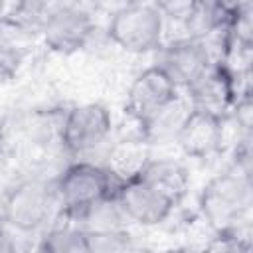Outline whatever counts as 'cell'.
Segmentation results:
<instances>
[{"label": "cell", "instance_id": "4fadbf2b", "mask_svg": "<svg viewBox=\"0 0 253 253\" xmlns=\"http://www.w3.org/2000/svg\"><path fill=\"white\" fill-rule=\"evenodd\" d=\"M174 206H178L190 188V176L182 162L174 158H152L138 176Z\"/></svg>", "mask_w": 253, "mask_h": 253}, {"label": "cell", "instance_id": "44dd1931", "mask_svg": "<svg viewBox=\"0 0 253 253\" xmlns=\"http://www.w3.org/2000/svg\"><path fill=\"white\" fill-rule=\"evenodd\" d=\"M0 253H16V243L4 225H0Z\"/></svg>", "mask_w": 253, "mask_h": 253}, {"label": "cell", "instance_id": "7a4b0ae2", "mask_svg": "<svg viewBox=\"0 0 253 253\" xmlns=\"http://www.w3.org/2000/svg\"><path fill=\"white\" fill-rule=\"evenodd\" d=\"M121 182L99 164L75 162L65 168L55 184V198L61 211L69 219H77L83 211L117 194Z\"/></svg>", "mask_w": 253, "mask_h": 253}, {"label": "cell", "instance_id": "7402d4cb", "mask_svg": "<svg viewBox=\"0 0 253 253\" xmlns=\"http://www.w3.org/2000/svg\"><path fill=\"white\" fill-rule=\"evenodd\" d=\"M125 253H154V251H150V249H144V247H136V245H128L126 249H125Z\"/></svg>", "mask_w": 253, "mask_h": 253}, {"label": "cell", "instance_id": "9c48e42d", "mask_svg": "<svg viewBox=\"0 0 253 253\" xmlns=\"http://www.w3.org/2000/svg\"><path fill=\"white\" fill-rule=\"evenodd\" d=\"M117 200L126 219L146 227L162 223L176 208L168 198H164L140 178L121 184L117 190Z\"/></svg>", "mask_w": 253, "mask_h": 253}, {"label": "cell", "instance_id": "ffe728a7", "mask_svg": "<svg viewBox=\"0 0 253 253\" xmlns=\"http://www.w3.org/2000/svg\"><path fill=\"white\" fill-rule=\"evenodd\" d=\"M87 245L89 253H125V249L130 245V239L126 231L87 233Z\"/></svg>", "mask_w": 253, "mask_h": 253}, {"label": "cell", "instance_id": "277c9868", "mask_svg": "<svg viewBox=\"0 0 253 253\" xmlns=\"http://www.w3.org/2000/svg\"><path fill=\"white\" fill-rule=\"evenodd\" d=\"M55 202V188L42 180H24L6 194L2 215L10 227L30 233L47 221Z\"/></svg>", "mask_w": 253, "mask_h": 253}, {"label": "cell", "instance_id": "7c38bea8", "mask_svg": "<svg viewBox=\"0 0 253 253\" xmlns=\"http://www.w3.org/2000/svg\"><path fill=\"white\" fill-rule=\"evenodd\" d=\"M150 160V144L142 136H130L115 142L109 148L105 168L113 174L117 182L125 184L138 178Z\"/></svg>", "mask_w": 253, "mask_h": 253}, {"label": "cell", "instance_id": "603a6c76", "mask_svg": "<svg viewBox=\"0 0 253 253\" xmlns=\"http://www.w3.org/2000/svg\"><path fill=\"white\" fill-rule=\"evenodd\" d=\"M162 253H194V251H188V249H170V251H162Z\"/></svg>", "mask_w": 253, "mask_h": 253}, {"label": "cell", "instance_id": "5b68a950", "mask_svg": "<svg viewBox=\"0 0 253 253\" xmlns=\"http://www.w3.org/2000/svg\"><path fill=\"white\" fill-rule=\"evenodd\" d=\"M111 126V113L105 105L83 103L69 109L63 117L59 126V140L69 154H87L109 138Z\"/></svg>", "mask_w": 253, "mask_h": 253}, {"label": "cell", "instance_id": "d4e9b609", "mask_svg": "<svg viewBox=\"0 0 253 253\" xmlns=\"http://www.w3.org/2000/svg\"><path fill=\"white\" fill-rule=\"evenodd\" d=\"M0 150H2V132H0Z\"/></svg>", "mask_w": 253, "mask_h": 253}, {"label": "cell", "instance_id": "8992f818", "mask_svg": "<svg viewBox=\"0 0 253 253\" xmlns=\"http://www.w3.org/2000/svg\"><path fill=\"white\" fill-rule=\"evenodd\" d=\"M215 63L211 47L204 40L194 38H178L162 49L160 67L166 77L176 85V89H190L198 83Z\"/></svg>", "mask_w": 253, "mask_h": 253}, {"label": "cell", "instance_id": "3957f363", "mask_svg": "<svg viewBox=\"0 0 253 253\" xmlns=\"http://www.w3.org/2000/svg\"><path fill=\"white\" fill-rule=\"evenodd\" d=\"M164 16L158 4L134 2L119 8L107 28V36L113 43L130 53H146L162 43Z\"/></svg>", "mask_w": 253, "mask_h": 253}, {"label": "cell", "instance_id": "52a82bcc", "mask_svg": "<svg viewBox=\"0 0 253 253\" xmlns=\"http://www.w3.org/2000/svg\"><path fill=\"white\" fill-rule=\"evenodd\" d=\"M95 32L91 14L79 6L57 4L49 6L42 28V38L51 51L73 53L83 49Z\"/></svg>", "mask_w": 253, "mask_h": 253}, {"label": "cell", "instance_id": "2e32d148", "mask_svg": "<svg viewBox=\"0 0 253 253\" xmlns=\"http://www.w3.org/2000/svg\"><path fill=\"white\" fill-rule=\"evenodd\" d=\"M79 221H83L79 227L87 233H105V231H125V213L119 206L117 194L101 200L99 204H95L93 208H89L87 211H83L77 219H73V223L77 225Z\"/></svg>", "mask_w": 253, "mask_h": 253}, {"label": "cell", "instance_id": "e0dca14e", "mask_svg": "<svg viewBox=\"0 0 253 253\" xmlns=\"http://www.w3.org/2000/svg\"><path fill=\"white\" fill-rule=\"evenodd\" d=\"M40 253H89L87 233L73 221L53 227L43 237Z\"/></svg>", "mask_w": 253, "mask_h": 253}, {"label": "cell", "instance_id": "ba28073f", "mask_svg": "<svg viewBox=\"0 0 253 253\" xmlns=\"http://www.w3.org/2000/svg\"><path fill=\"white\" fill-rule=\"evenodd\" d=\"M176 97H178L176 85L166 77V73L160 67L152 65L142 73H138L130 83L125 111L142 128L152 117H156Z\"/></svg>", "mask_w": 253, "mask_h": 253}, {"label": "cell", "instance_id": "5bb4252c", "mask_svg": "<svg viewBox=\"0 0 253 253\" xmlns=\"http://www.w3.org/2000/svg\"><path fill=\"white\" fill-rule=\"evenodd\" d=\"M192 111L190 107V101L182 99L180 95L170 103L166 105L156 117H152L142 128H140V136L152 144V142H164V140H174L184 119L188 117V113Z\"/></svg>", "mask_w": 253, "mask_h": 253}, {"label": "cell", "instance_id": "cb8c5ba5", "mask_svg": "<svg viewBox=\"0 0 253 253\" xmlns=\"http://www.w3.org/2000/svg\"><path fill=\"white\" fill-rule=\"evenodd\" d=\"M6 12V4L4 2H0V18H2V14Z\"/></svg>", "mask_w": 253, "mask_h": 253}, {"label": "cell", "instance_id": "d6986e66", "mask_svg": "<svg viewBox=\"0 0 253 253\" xmlns=\"http://www.w3.org/2000/svg\"><path fill=\"white\" fill-rule=\"evenodd\" d=\"M28 51L16 42L0 36V79H14L24 67Z\"/></svg>", "mask_w": 253, "mask_h": 253}, {"label": "cell", "instance_id": "8fae6325", "mask_svg": "<svg viewBox=\"0 0 253 253\" xmlns=\"http://www.w3.org/2000/svg\"><path fill=\"white\" fill-rule=\"evenodd\" d=\"M225 140V119H217L204 111L192 109L184 119L174 142L182 148L186 156L208 158L221 150Z\"/></svg>", "mask_w": 253, "mask_h": 253}, {"label": "cell", "instance_id": "30bf717a", "mask_svg": "<svg viewBox=\"0 0 253 253\" xmlns=\"http://www.w3.org/2000/svg\"><path fill=\"white\" fill-rule=\"evenodd\" d=\"M235 99V81L223 63H213V67L188 89L190 107L217 119L229 117Z\"/></svg>", "mask_w": 253, "mask_h": 253}, {"label": "cell", "instance_id": "ac0fdd59", "mask_svg": "<svg viewBox=\"0 0 253 253\" xmlns=\"http://www.w3.org/2000/svg\"><path fill=\"white\" fill-rule=\"evenodd\" d=\"M196 253H251L249 225L243 223L235 229L215 231L213 237Z\"/></svg>", "mask_w": 253, "mask_h": 253}, {"label": "cell", "instance_id": "6da1fadb", "mask_svg": "<svg viewBox=\"0 0 253 253\" xmlns=\"http://www.w3.org/2000/svg\"><path fill=\"white\" fill-rule=\"evenodd\" d=\"M251 192V176L235 168L213 176L204 186L200 194V211L213 233L247 223Z\"/></svg>", "mask_w": 253, "mask_h": 253}, {"label": "cell", "instance_id": "9a60e30c", "mask_svg": "<svg viewBox=\"0 0 253 253\" xmlns=\"http://www.w3.org/2000/svg\"><path fill=\"white\" fill-rule=\"evenodd\" d=\"M47 12L49 4L45 2H18L6 8V12L0 18V28H8L10 32L22 38L38 36L42 34Z\"/></svg>", "mask_w": 253, "mask_h": 253}]
</instances>
